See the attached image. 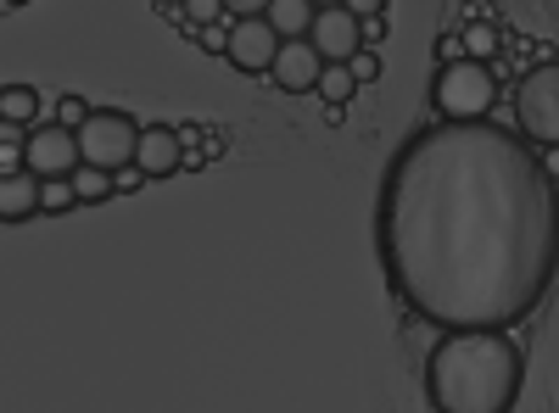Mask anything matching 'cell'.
Listing matches in <instances>:
<instances>
[{"label":"cell","mask_w":559,"mask_h":413,"mask_svg":"<svg viewBox=\"0 0 559 413\" xmlns=\"http://www.w3.org/2000/svg\"><path fill=\"white\" fill-rule=\"evenodd\" d=\"M515 112H521V134L532 146H559V62L526 68Z\"/></svg>","instance_id":"cell-5"},{"label":"cell","mask_w":559,"mask_h":413,"mask_svg":"<svg viewBox=\"0 0 559 413\" xmlns=\"http://www.w3.org/2000/svg\"><path fill=\"white\" fill-rule=\"evenodd\" d=\"M347 68H353V78H358V84H376V78H381V57H376V51H358Z\"/></svg>","instance_id":"cell-18"},{"label":"cell","mask_w":559,"mask_h":413,"mask_svg":"<svg viewBox=\"0 0 559 413\" xmlns=\"http://www.w3.org/2000/svg\"><path fill=\"white\" fill-rule=\"evenodd\" d=\"M526 380V352L503 330H453L426 363L437 413H509Z\"/></svg>","instance_id":"cell-2"},{"label":"cell","mask_w":559,"mask_h":413,"mask_svg":"<svg viewBox=\"0 0 559 413\" xmlns=\"http://www.w3.org/2000/svg\"><path fill=\"white\" fill-rule=\"evenodd\" d=\"M34 118H39V89H28V84H7V89H0V123L34 129Z\"/></svg>","instance_id":"cell-13"},{"label":"cell","mask_w":559,"mask_h":413,"mask_svg":"<svg viewBox=\"0 0 559 413\" xmlns=\"http://www.w3.org/2000/svg\"><path fill=\"white\" fill-rule=\"evenodd\" d=\"M112 179H118V191H140V185H146V173H140V168H123Z\"/></svg>","instance_id":"cell-19"},{"label":"cell","mask_w":559,"mask_h":413,"mask_svg":"<svg viewBox=\"0 0 559 413\" xmlns=\"http://www.w3.org/2000/svg\"><path fill=\"white\" fill-rule=\"evenodd\" d=\"M464 51H471V57H476V62H487V57H492V51H498V34H492V28H487V23H476V28H471V34H464Z\"/></svg>","instance_id":"cell-17"},{"label":"cell","mask_w":559,"mask_h":413,"mask_svg":"<svg viewBox=\"0 0 559 413\" xmlns=\"http://www.w3.org/2000/svg\"><path fill=\"white\" fill-rule=\"evenodd\" d=\"M23 168L39 173V179H73L84 168L79 134L62 129V123H34L28 129V146H23Z\"/></svg>","instance_id":"cell-6"},{"label":"cell","mask_w":559,"mask_h":413,"mask_svg":"<svg viewBox=\"0 0 559 413\" xmlns=\"http://www.w3.org/2000/svg\"><path fill=\"white\" fill-rule=\"evenodd\" d=\"M280 89H292V96H302V89H319V78H324V57L313 51L308 39H297V45H286L280 51V62H274V73H269Z\"/></svg>","instance_id":"cell-11"},{"label":"cell","mask_w":559,"mask_h":413,"mask_svg":"<svg viewBox=\"0 0 559 413\" xmlns=\"http://www.w3.org/2000/svg\"><path fill=\"white\" fill-rule=\"evenodd\" d=\"M34 212H45V179L28 168H7V179H0V218L28 223Z\"/></svg>","instance_id":"cell-10"},{"label":"cell","mask_w":559,"mask_h":413,"mask_svg":"<svg viewBox=\"0 0 559 413\" xmlns=\"http://www.w3.org/2000/svg\"><path fill=\"white\" fill-rule=\"evenodd\" d=\"M73 196H79L84 207L112 202V196H118V179H112V173H102V168H79V173H73Z\"/></svg>","instance_id":"cell-14"},{"label":"cell","mask_w":559,"mask_h":413,"mask_svg":"<svg viewBox=\"0 0 559 413\" xmlns=\"http://www.w3.org/2000/svg\"><path fill=\"white\" fill-rule=\"evenodd\" d=\"M280 51H286V39L269 28L263 12H241L236 23H229V45H224L229 68H241V73H274Z\"/></svg>","instance_id":"cell-7"},{"label":"cell","mask_w":559,"mask_h":413,"mask_svg":"<svg viewBox=\"0 0 559 413\" xmlns=\"http://www.w3.org/2000/svg\"><path fill=\"white\" fill-rule=\"evenodd\" d=\"M179 162H185L179 129H174V123H146V134H140V157H134V168L146 173V179H168V173H179Z\"/></svg>","instance_id":"cell-9"},{"label":"cell","mask_w":559,"mask_h":413,"mask_svg":"<svg viewBox=\"0 0 559 413\" xmlns=\"http://www.w3.org/2000/svg\"><path fill=\"white\" fill-rule=\"evenodd\" d=\"M492 101H498V78H492V68H487V62L464 57V62L437 68L431 107H437V118H442V123H487Z\"/></svg>","instance_id":"cell-3"},{"label":"cell","mask_w":559,"mask_h":413,"mask_svg":"<svg viewBox=\"0 0 559 413\" xmlns=\"http://www.w3.org/2000/svg\"><path fill=\"white\" fill-rule=\"evenodd\" d=\"M79 196H73V179H45V212H68Z\"/></svg>","instance_id":"cell-16"},{"label":"cell","mask_w":559,"mask_h":413,"mask_svg":"<svg viewBox=\"0 0 559 413\" xmlns=\"http://www.w3.org/2000/svg\"><path fill=\"white\" fill-rule=\"evenodd\" d=\"M308 45L324 57V68H347V62L364 51V17L347 12V7H319Z\"/></svg>","instance_id":"cell-8"},{"label":"cell","mask_w":559,"mask_h":413,"mask_svg":"<svg viewBox=\"0 0 559 413\" xmlns=\"http://www.w3.org/2000/svg\"><path fill=\"white\" fill-rule=\"evenodd\" d=\"M376 241L426 325L509 330L559 280V185L521 129L431 123L381 179Z\"/></svg>","instance_id":"cell-1"},{"label":"cell","mask_w":559,"mask_h":413,"mask_svg":"<svg viewBox=\"0 0 559 413\" xmlns=\"http://www.w3.org/2000/svg\"><path fill=\"white\" fill-rule=\"evenodd\" d=\"M140 134H146V123H134L123 107H96V112H90V123L79 129L84 168H102V173H123V168H134V157H140Z\"/></svg>","instance_id":"cell-4"},{"label":"cell","mask_w":559,"mask_h":413,"mask_svg":"<svg viewBox=\"0 0 559 413\" xmlns=\"http://www.w3.org/2000/svg\"><path fill=\"white\" fill-rule=\"evenodd\" d=\"M263 17H269V28H274L280 39H286V45H297V39H308V34H313L319 7H308V0H269Z\"/></svg>","instance_id":"cell-12"},{"label":"cell","mask_w":559,"mask_h":413,"mask_svg":"<svg viewBox=\"0 0 559 413\" xmlns=\"http://www.w3.org/2000/svg\"><path fill=\"white\" fill-rule=\"evenodd\" d=\"M381 34H386V23H381V17H364V51H369V45H376Z\"/></svg>","instance_id":"cell-20"},{"label":"cell","mask_w":559,"mask_h":413,"mask_svg":"<svg viewBox=\"0 0 559 413\" xmlns=\"http://www.w3.org/2000/svg\"><path fill=\"white\" fill-rule=\"evenodd\" d=\"M353 89H358L353 68H324V78H319V96L331 101V107H347V101H353Z\"/></svg>","instance_id":"cell-15"}]
</instances>
